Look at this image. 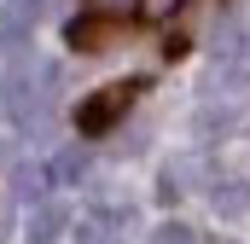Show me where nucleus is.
<instances>
[{
	"label": "nucleus",
	"mask_w": 250,
	"mask_h": 244,
	"mask_svg": "<svg viewBox=\"0 0 250 244\" xmlns=\"http://www.w3.org/2000/svg\"><path fill=\"white\" fill-rule=\"evenodd\" d=\"M87 169H93V157H87L82 145H64L59 157H53V169H47V175H53V181H82Z\"/></svg>",
	"instance_id": "nucleus-7"
},
{
	"label": "nucleus",
	"mask_w": 250,
	"mask_h": 244,
	"mask_svg": "<svg viewBox=\"0 0 250 244\" xmlns=\"http://www.w3.org/2000/svg\"><path fill=\"white\" fill-rule=\"evenodd\" d=\"M209 198H215V215H227V221H239V215L250 209V186L245 181H215Z\"/></svg>",
	"instance_id": "nucleus-5"
},
{
	"label": "nucleus",
	"mask_w": 250,
	"mask_h": 244,
	"mask_svg": "<svg viewBox=\"0 0 250 244\" xmlns=\"http://www.w3.org/2000/svg\"><path fill=\"white\" fill-rule=\"evenodd\" d=\"M181 6H187V0H140V12H146L151 23H163V18H169V12H181Z\"/></svg>",
	"instance_id": "nucleus-10"
},
{
	"label": "nucleus",
	"mask_w": 250,
	"mask_h": 244,
	"mask_svg": "<svg viewBox=\"0 0 250 244\" xmlns=\"http://www.w3.org/2000/svg\"><path fill=\"white\" fill-rule=\"evenodd\" d=\"M123 18L117 12H93V18H76L70 29H64V41L76 47V53H99V47H111V41H123Z\"/></svg>",
	"instance_id": "nucleus-2"
},
{
	"label": "nucleus",
	"mask_w": 250,
	"mask_h": 244,
	"mask_svg": "<svg viewBox=\"0 0 250 244\" xmlns=\"http://www.w3.org/2000/svg\"><path fill=\"white\" fill-rule=\"evenodd\" d=\"M93 6H99V12H117V6H123V0H93Z\"/></svg>",
	"instance_id": "nucleus-11"
},
{
	"label": "nucleus",
	"mask_w": 250,
	"mask_h": 244,
	"mask_svg": "<svg viewBox=\"0 0 250 244\" xmlns=\"http://www.w3.org/2000/svg\"><path fill=\"white\" fill-rule=\"evenodd\" d=\"M41 6H47V0H6V6H0V29H12V35H23V29H35V18H41Z\"/></svg>",
	"instance_id": "nucleus-6"
},
{
	"label": "nucleus",
	"mask_w": 250,
	"mask_h": 244,
	"mask_svg": "<svg viewBox=\"0 0 250 244\" xmlns=\"http://www.w3.org/2000/svg\"><path fill=\"white\" fill-rule=\"evenodd\" d=\"M47 181H53V175H47L41 163H18V169H12V198H18V203H41V198H47Z\"/></svg>",
	"instance_id": "nucleus-3"
},
{
	"label": "nucleus",
	"mask_w": 250,
	"mask_h": 244,
	"mask_svg": "<svg viewBox=\"0 0 250 244\" xmlns=\"http://www.w3.org/2000/svg\"><path fill=\"white\" fill-rule=\"evenodd\" d=\"M151 244H192V227H181V221H163V227L151 233Z\"/></svg>",
	"instance_id": "nucleus-9"
},
{
	"label": "nucleus",
	"mask_w": 250,
	"mask_h": 244,
	"mask_svg": "<svg viewBox=\"0 0 250 244\" xmlns=\"http://www.w3.org/2000/svg\"><path fill=\"white\" fill-rule=\"evenodd\" d=\"M64 227H70V215H64L59 203H41V209L29 215V244H53Z\"/></svg>",
	"instance_id": "nucleus-4"
},
{
	"label": "nucleus",
	"mask_w": 250,
	"mask_h": 244,
	"mask_svg": "<svg viewBox=\"0 0 250 244\" xmlns=\"http://www.w3.org/2000/svg\"><path fill=\"white\" fill-rule=\"evenodd\" d=\"M76 244H117V227L111 221H82L76 227Z\"/></svg>",
	"instance_id": "nucleus-8"
},
{
	"label": "nucleus",
	"mask_w": 250,
	"mask_h": 244,
	"mask_svg": "<svg viewBox=\"0 0 250 244\" xmlns=\"http://www.w3.org/2000/svg\"><path fill=\"white\" fill-rule=\"evenodd\" d=\"M140 93H146V81H111V87H99L93 99L76 105V128H82V134H111Z\"/></svg>",
	"instance_id": "nucleus-1"
}]
</instances>
